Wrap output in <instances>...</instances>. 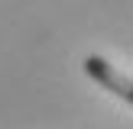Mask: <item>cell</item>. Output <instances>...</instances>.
I'll use <instances>...</instances> for the list:
<instances>
[{
	"mask_svg": "<svg viewBox=\"0 0 133 129\" xmlns=\"http://www.w3.org/2000/svg\"><path fill=\"white\" fill-rule=\"evenodd\" d=\"M84 71H88V77H94L104 90H110L114 97H120V100H127V103L133 100V81H130V74H123L120 68H114L107 58L88 55L84 58Z\"/></svg>",
	"mask_w": 133,
	"mask_h": 129,
	"instance_id": "6da1fadb",
	"label": "cell"
}]
</instances>
